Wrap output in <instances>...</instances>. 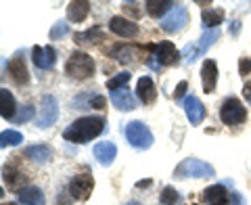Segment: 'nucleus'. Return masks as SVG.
Listing matches in <instances>:
<instances>
[{
  "label": "nucleus",
  "mask_w": 251,
  "mask_h": 205,
  "mask_svg": "<svg viewBox=\"0 0 251 205\" xmlns=\"http://www.w3.org/2000/svg\"><path fill=\"white\" fill-rule=\"evenodd\" d=\"M128 205H138V203H136V201H130V203H128Z\"/></svg>",
  "instance_id": "obj_41"
},
{
  "label": "nucleus",
  "mask_w": 251,
  "mask_h": 205,
  "mask_svg": "<svg viewBox=\"0 0 251 205\" xmlns=\"http://www.w3.org/2000/svg\"><path fill=\"white\" fill-rule=\"evenodd\" d=\"M186 23H188L186 6L184 4H176L174 11H172L168 17H163L159 26H161L163 31H168V34H178V31H182L186 27Z\"/></svg>",
  "instance_id": "obj_7"
},
{
  "label": "nucleus",
  "mask_w": 251,
  "mask_h": 205,
  "mask_svg": "<svg viewBox=\"0 0 251 205\" xmlns=\"http://www.w3.org/2000/svg\"><path fill=\"white\" fill-rule=\"evenodd\" d=\"M34 115H36V109H34V105H23V107H21V111H19V115L15 117V122H19V124H23V122H29Z\"/></svg>",
  "instance_id": "obj_33"
},
{
  "label": "nucleus",
  "mask_w": 251,
  "mask_h": 205,
  "mask_svg": "<svg viewBox=\"0 0 251 205\" xmlns=\"http://www.w3.org/2000/svg\"><path fill=\"white\" fill-rule=\"evenodd\" d=\"M65 72L69 77H75V80H88L94 76V61L88 52L74 51L65 63Z\"/></svg>",
  "instance_id": "obj_2"
},
{
  "label": "nucleus",
  "mask_w": 251,
  "mask_h": 205,
  "mask_svg": "<svg viewBox=\"0 0 251 205\" xmlns=\"http://www.w3.org/2000/svg\"><path fill=\"white\" fill-rule=\"evenodd\" d=\"M126 138L128 143L134 147V149H140V151H147V149L153 147V132L147 128L143 122H130L126 124Z\"/></svg>",
  "instance_id": "obj_4"
},
{
  "label": "nucleus",
  "mask_w": 251,
  "mask_h": 205,
  "mask_svg": "<svg viewBox=\"0 0 251 205\" xmlns=\"http://www.w3.org/2000/svg\"><path fill=\"white\" fill-rule=\"evenodd\" d=\"M103 130H105V117L86 115V117H80V120L72 122V126L63 132V138L74 145H86L97 136H100Z\"/></svg>",
  "instance_id": "obj_1"
},
{
  "label": "nucleus",
  "mask_w": 251,
  "mask_h": 205,
  "mask_svg": "<svg viewBox=\"0 0 251 205\" xmlns=\"http://www.w3.org/2000/svg\"><path fill=\"white\" fill-rule=\"evenodd\" d=\"M130 77H132L130 72H120V74H115L113 77H109V80H107V90H109V92H115V90L128 88Z\"/></svg>",
  "instance_id": "obj_28"
},
{
  "label": "nucleus",
  "mask_w": 251,
  "mask_h": 205,
  "mask_svg": "<svg viewBox=\"0 0 251 205\" xmlns=\"http://www.w3.org/2000/svg\"><path fill=\"white\" fill-rule=\"evenodd\" d=\"M105 105H107L105 97H92L90 99V107H94V109H105Z\"/></svg>",
  "instance_id": "obj_37"
},
{
  "label": "nucleus",
  "mask_w": 251,
  "mask_h": 205,
  "mask_svg": "<svg viewBox=\"0 0 251 205\" xmlns=\"http://www.w3.org/2000/svg\"><path fill=\"white\" fill-rule=\"evenodd\" d=\"M184 113H186L188 122H191L193 126L203 124V120H205V115H207L205 105H203V102L197 97H193V94L184 99Z\"/></svg>",
  "instance_id": "obj_12"
},
{
  "label": "nucleus",
  "mask_w": 251,
  "mask_h": 205,
  "mask_svg": "<svg viewBox=\"0 0 251 205\" xmlns=\"http://www.w3.org/2000/svg\"><path fill=\"white\" fill-rule=\"evenodd\" d=\"M94 157H97V161L100 165H111L115 161V157H117V147L113 143H109V140H105V143H97L94 145Z\"/></svg>",
  "instance_id": "obj_17"
},
{
  "label": "nucleus",
  "mask_w": 251,
  "mask_h": 205,
  "mask_svg": "<svg viewBox=\"0 0 251 205\" xmlns=\"http://www.w3.org/2000/svg\"><path fill=\"white\" fill-rule=\"evenodd\" d=\"M4 205H17V203H4Z\"/></svg>",
  "instance_id": "obj_42"
},
{
  "label": "nucleus",
  "mask_w": 251,
  "mask_h": 205,
  "mask_svg": "<svg viewBox=\"0 0 251 205\" xmlns=\"http://www.w3.org/2000/svg\"><path fill=\"white\" fill-rule=\"evenodd\" d=\"M122 9H124V13H130V15H132V17H134V19H138V17H140V11L136 9V4H134V2H128V4L124 2V6H122Z\"/></svg>",
  "instance_id": "obj_36"
},
{
  "label": "nucleus",
  "mask_w": 251,
  "mask_h": 205,
  "mask_svg": "<svg viewBox=\"0 0 251 205\" xmlns=\"http://www.w3.org/2000/svg\"><path fill=\"white\" fill-rule=\"evenodd\" d=\"M151 184H153V180H138L136 188H147V186H151Z\"/></svg>",
  "instance_id": "obj_40"
},
{
  "label": "nucleus",
  "mask_w": 251,
  "mask_h": 205,
  "mask_svg": "<svg viewBox=\"0 0 251 205\" xmlns=\"http://www.w3.org/2000/svg\"><path fill=\"white\" fill-rule=\"evenodd\" d=\"M31 61L38 69H52L54 61H57V52H54L52 46H34L31 49Z\"/></svg>",
  "instance_id": "obj_11"
},
{
  "label": "nucleus",
  "mask_w": 251,
  "mask_h": 205,
  "mask_svg": "<svg viewBox=\"0 0 251 205\" xmlns=\"http://www.w3.org/2000/svg\"><path fill=\"white\" fill-rule=\"evenodd\" d=\"M151 51H153V59L159 65H176V63H180V57H182V52L170 40H163L157 46H151Z\"/></svg>",
  "instance_id": "obj_9"
},
{
  "label": "nucleus",
  "mask_w": 251,
  "mask_h": 205,
  "mask_svg": "<svg viewBox=\"0 0 251 205\" xmlns=\"http://www.w3.org/2000/svg\"><path fill=\"white\" fill-rule=\"evenodd\" d=\"M228 199H230L228 191H226V186H222V184L207 186L205 191H203V201L207 205H226Z\"/></svg>",
  "instance_id": "obj_18"
},
{
  "label": "nucleus",
  "mask_w": 251,
  "mask_h": 205,
  "mask_svg": "<svg viewBox=\"0 0 251 205\" xmlns=\"http://www.w3.org/2000/svg\"><path fill=\"white\" fill-rule=\"evenodd\" d=\"M0 113H2L4 120L17 117V105H15V97L9 88H0Z\"/></svg>",
  "instance_id": "obj_23"
},
{
  "label": "nucleus",
  "mask_w": 251,
  "mask_h": 205,
  "mask_svg": "<svg viewBox=\"0 0 251 205\" xmlns=\"http://www.w3.org/2000/svg\"><path fill=\"white\" fill-rule=\"evenodd\" d=\"M109 29L113 31L115 36H120V38H136L138 36V26L132 19L128 17H122V15H115V17L109 19Z\"/></svg>",
  "instance_id": "obj_10"
},
{
  "label": "nucleus",
  "mask_w": 251,
  "mask_h": 205,
  "mask_svg": "<svg viewBox=\"0 0 251 205\" xmlns=\"http://www.w3.org/2000/svg\"><path fill=\"white\" fill-rule=\"evenodd\" d=\"M90 13V2L88 0H74L67 6V19L74 23H82Z\"/></svg>",
  "instance_id": "obj_22"
},
{
  "label": "nucleus",
  "mask_w": 251,
  "mask_h": 205,
  "mask_svg": "<svg viewBox=\"0 0 251 205\" xmlns=\"http://www.w3.org/2000/svg\"><path fill=\"white\" fill-rule=\"evenodd\" d=\"M230 205H245V201H243V197L239 193H232L230 195Z\"/></svg>",
  "instance_id": "obj_38"
},
{
  "label": "nucleus",
  "mask_w": 251,
  "mask_h": 205,
  "mask_svg": "<svg viewBox=\"0 0 251 205\" xmlns=\"http://www.w3.org/2000/svg\"><path fill=\"white\" fill-rule=\"evenodd\" d=\"M21 205H44V195L38 186H23L17 193Z\"/></svg>",
  "instance_id": "obj_24"
},
{
  "label": "nucleus",
  "mask_w": 251,
  "mask_h": 205,
  "mask_svg": "<svg viewBox=\"0 0 251 205\" xmlns=\"http://www.w3.org/2000/svg\"><path fill=\"white\" fill-rule=\"evenodd\" d=\"M186 88H188V84L182 80V82H180V84L176 86V90H174V99H176V101L186 99V97H184V94H186Z\"/></svg>",
  "instance_id": "obj_34"
},
{
  "label": "nucleus",
  "mask_w": 251,
  "mask_h": 205,
  "mask_svg": "<svg viewBox=\"0 0 251 205\" xmlns=\"http://www.w3.org/2000/svg\"><path fill=\"white\" fill-rule=\"evenodd\" d=\"M67 31H69V26L65 21H57L52 26V29H50V40H61L63 36H67Z\"/></svg>",
  "instance_id": "obj_32"
},
{
  "label": "nucleus",
  "mask_w": 251,
  "mask_h": 205,
  "mask_svg": "<svg viewBox=\"0 0 251 205\" xmlns=\"http://www.w3.org/2000/svg\"><path fill=\"white\" fill-rule=\"evenodd\" d=\"M9 74L13 77V82L17 86H27L29 84V72H27V65L25 61H23L19 54L17 57H13L9 61Z\"/></svg>",
  "instance_id": "obj_14"
},
{
  "label": "nucleus",
  "mask_w": 251,
  "mask_h": 205,
  "mask_svg": "<svg viewBox=\"0 0 251 205\" xmlns=\"http://www.w3.org/2000/svg\"><path fill=\"white\" fill-rule=\"evenodd\" d=\"M214 174H216L214 165L201 161L197 157H186V159L180 161L174 170L176 178H209Z\"/></svg>",
  "instance_id": "obj_3"
},
{
  "label": "nucleus",
  "mask_w": 251,
  "mask_h": 205,
  "mask_svg": "<svg viewBox=\"0 0 251 205\" xmlns=\"http://www.w3.org/2000/svg\"><path fill=\"white\" fill-rule=\"evenodd\" d=\"M2 178L9 188H13L15 193H19L25 186V176L21 174V170H17L15 165H4L2 168Z\"/></svg>",
  "instance_id": "obj_21"
},
{
  "label": "nucleus",
  "mask_w": 251,
  "mask_h": 205,
  "mask_svg": "<svg viewBox=\"0 0 251 205\" xmlns=\"http://www.w3.org/2000/svg\"><path fill=\"white\" fill-rule=\"evenodd\" d=\"M243 97L251 102V82H247L245 86H243Z\"/></svg>",
  "instance_id": "obj_39"
},
{
  "label": "nucleus",
  "mask_w": 251,
  "mask_h": 205,
  "mask_svg": "<svg viewBox=\"0 0 251 205\" xmlns=\"http://www.w3.org/2000/svg\"><path fill=\"white\" fill-rule=\"evenodd\" d=\"M136 97L143 101V105H153V102H155L157 88H155V82L149 76H143L136 82Z\"/></svg>",
  "instance_id": "obj_15"
},
{
  "label": "nucleus",
  "mask_w": 251,
  "mask_h": 205,
  "mask_svg": "<svg viewBox=\"0 0 251 205\" xmlns=\"http://www.w3.org/2000/svg\"><path fill=\"white\" fill-rule=\"evenodd\" d=\"M140 54V51L136 46H130V44H117L111 49V57H115L120 63H130V61H136V57Z\"/></svg>",
  "instance_id": "obj_25"
},
{
  "label": "nucleus",
  "mask_w": 251,
  "mask_h": 205,
  "mask_svg": "<svg viewBox=\"0 0 251 205\" xmlns=\"http://www.w3.org/2000/svg\"><path fill=\"white\" fill-rule=\"evenodd\" d=\"M220 120L226 126H239L247 120V109L243 107V102L234 97L224 99L222 107H220Z\"/></svg>",
  "instance_id": "obj_5"
},
{
  "label": "nucleus",
  "mask_w": 251,
  "mask_h": 205,
  "mask_svg": "<svg viewBox=\"0 0 251 205\" xmlns=\"http://www.w3.org/2000/svg\"><path fill=\"white\" fill-rule=\"evenodd\" d=\"M74 40L77 44H99L100 40H105V31L100 27H92L88 31H80V34H75Z\"/></svg>",
  "instance_id": "obj_26"
},
{
  "label": "nucleus",
  "mask_w": 251,
  "mask_h": 205,
  "mask_svg": "<svg viewBox=\"0 0 251 205\" xmlns=\"http://www.w3.org/2000/svg\"><path fill=\"white\" fill-rule=\"evenodd\" d=\"M72 199L75 201H86L94 191V178L92 174H75L72 180H69V186H67Z\"/></svg>",
  "instance_id": "obj_6"
},
{
  "label": "nucleus",
  "mask_w": 251,
  "mask_h": 205,
  "mask_svg": "<svg viewBox=\"0 0 251 205\" xmlns=\"http://www.w3.org/2000/svg\"><path fill=\"white\" fill-rule=\"evenodd\" d=\"M23 157L36 161V163H50L52 161V149L49 145H31L23 151Z\"/></svg>",
  "instance_id": "obj_19"
},
{
  "label": "nucleus",
  "mask_w": 251,
  "mask_h": 205,
  "mask_svg": "<svg viewBox=\"0 0 251 205\" xmlns=\"http://www.w3.org/2000/svg\"><path fill=\"white\" fill-rule=\"evenodd\" d=\"M220 36H222V31H220L218 27H216V29H205V31H203L201 40H199V44H197V46H199V51H201V54L205 52L209 46H214Z\"/></svg>",
  "instance_id": "obj_29"
},
{
  "label": "nucleus",
  "mask_w": 251,
  "mask_h": 205,
  "mask_svg": "<svg viewBox=\"0 0 251 205\" xmlns=\"http://www.w3.org/2000/svg\"><path fill=\"white\" fill-rule=\"evenodd\" d=\"M109 97H111L113 107H117L120 111H132V109L136 107V101H134V97H132V92H130L128 88L109 92Z\"/></svg>",
  "instance_id": "obj_20"
},
{
  "label": "nucleus",
  "mask_w": 251,
  "mask_h": 205,
  "mask_svg": "<svg viewBox=\"0 0 251 205\" xmlns=\"http://www.w3.org/2000/svg\"><path fill=\"white\" fill-rule=\"evenodd\" d=\"M201 82H203V92L211 94L216 92V84H218V65L214 59H205L201 65Z\"/></svg>",
  "instance_id": "obj_13"
},
{
  "label": "nucleus",
  "mask_w": 251,
  "mask_h": 205,
  "mask_svg": "<svg viewBox=\"0 0 251 205\" xmlns=\"http://www.w3.org/2000/svg\"><path fill=\"white\" fill-rule=\"evenodd\" d=\"M59 117V101L52 94H44L42 105H40V115H38V128H50Z\"/></svg>",
  "instance_id": "obj_8"
},
{
  "label": "nucleus",
  "mask_w": 251,
  "mask_h": 205,
  "mask_svg": "<svg viewBox=\"0 0 251 205\" xmlns=\"http://www.w3.org/2000/svg\"><path fill=\"white\" fill-rule=\"evenodd\" d=\"M239 72H241V76H247V74H251V59L243 57V59L239 61Z\"/></svg>",
  "instance_id": "obj_35"
},
{
  "label": "nucleus",
  "mask_w": 251,
  "mask_h": 205,
  "mask_svg": "<svg viewBox=\"0 0 251 205\" xmlns=\"http://www.w3.org/2000/svg\"><path fill=\"white\" fill-rule=\"evenodd\" d=\"M21 140H23V136H21V132H17V130H4L2 134H0V147H17V145H21Z\"/></svg>",
  "instance_id": "obj_30"
},
{
  "label": "nucleus",
  "mask_w": 251,
  "mask_h": 205,
  "mask_svg": "<svg viewBox=\"0 0 251 205\" xmlns=\"http://www.w3.org/2000/svg\"><path fill=\"white\" fill-rule=\"evenodd\" d=\"M201 19H203V26H205V29H216L220 23L224 21V9H209V11H203V13H201Z\"/></svg>",
  "instance_id": "obj_27"
},
{
  "label": "nucleus",
  "mask_w": 251,
  "mask_h": 205,
  "mask_svg": "<svg viewBox=\"0 0 251 205\" xmlns=\"http://www.w3.org/2000/svg\"><path fill=\"white\" fill-rule=\"evenodd\" d=\"M178 199H180V195H178V191L174 186H166L163 188V193H161V197H159V201L163 205H176Z\"/></svg>",
  "instance_id": "obj_31"
},
{
  "label": "nucleus",
  "mask_w": 251,
  "mask_h": 205,
  "mask_svg": "<svg viewBox=\"0 0 251 205\" xmlns=\"http://www.w3.org/2000/svg\"><path fill=\"white\" fill-rule=\"evenodd\" d=\"M174 6H176V2H172V0H147L145 2L147 15L153 19H163L166 13L174 11Z\"/></svg>",
  "instance_id": "obj_16"
}]
</instances>
